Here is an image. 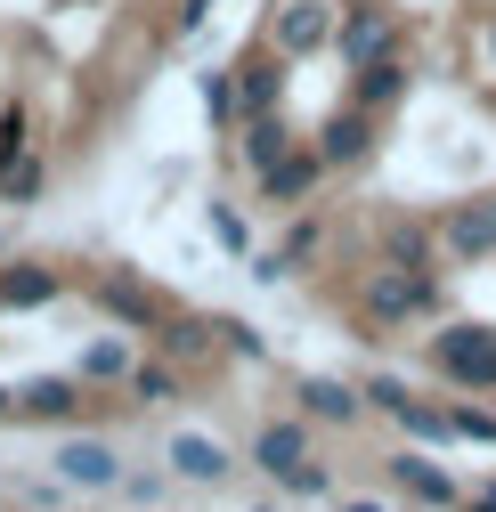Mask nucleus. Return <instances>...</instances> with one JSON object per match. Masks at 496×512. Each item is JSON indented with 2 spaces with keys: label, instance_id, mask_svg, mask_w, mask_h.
<instances>
[{
  "label": "nucleus",
  "instance_id": "1",
  "mask_svg": "<svg viewBox=\"0 0 496 512\" xmlns=\"http://www.w3.org/2000/svg\"><path fill=\"white\" fill-rule=\"evenodd\" d=\"M334 9H326V0H285V9H277V57H309V49H326L334 41Z\"/></svg>",
  "mask_w": 496,
  "mask_h": 512
},
{
  "label": "nucleus",
  "instance_id": "2",
  "mask_svg": "<svg viewBox=\"0 0 496 512\" xmlns=\"http://www.w3.org/2000/svg\"><path fill=\"white\" fill-rule=\"evenodd\" d=\"M57 480L66 488H122V456L106 439H66L57 447Z\"/></svg>",
  "mask_w": 496,
  "mask_h": 512
},
{
  "label": "nucleus",
  "instance_id": "3",
  "mask_svg": "<svg viewBox=\"0 0 496 512\" xmlns=\"http://www.w3.org/2000/svg\"><path fill=\"white\" fill-rule=\"evenodd\" d=\"M440 366L456 382H496V334L488 326H448L440 334Z\"/></svg>",
  "mask_w": 496,
  "mask_h": 512
},
{
  "label": "nucleus",
  "instance_id": "4",
  "mask_svg": "<svg viewBox=\"0 0 496 512\" xmlns=\"http://www.w3.org/2000/svg\"><path fill=\"white\" fill-rule=\"evenodd\" d=\"M163 464H171L179 480H204V488H220V480L236 472V464H228V447H220L212 431H179V439L163 447Z\"/></svg>",
  "mask_w": 496,
  "mask_h": 512
},
{
  "label": "nucleus",
  "instance_id": "5",
  "mask_svg": "<svg viewBox=\"0 0 496 512\" xmlns=\"http://www.w3.org/2000/svg\"><path fill=\"white\" fill-rule=\"evenodd\" d=\"M334 49H342V66H375V57H391V17L383 9H350L334 25Z\"/></svg>",
  "mask_w": 496,
  "mask_h": 512
},
{
  "label": "nucleus",
  "instance_id": "6",
  "mask_svg": "<svg viewBox=\"0 0 496 512\" xmlns=\"http://www.w3.org/2000/svg\"><path fill=\"white\" fill-rule=\"evenodd\" d=\"M253 464H261L269 480H293V472L309 464V431H301V423H269V431L253 439Z\"/></svg>",
  "mask_w": 496,
  "mask_h": 512
},
{
  "label": "nucleus",
  "instance_id": "7",
  "mask_svg": "<svg viewBox=\"0 0 496 512\" xmlns=\"http://www.w3.org/2000/svg\"><path fill=\"white\" fill-rule=\"evenodd\" d=\"M423 301H431V285L407 277V269H383L375 285H366V309H375V317H407V309H423Z\"/></svg>",
  "mask_w": 496,
  "mask_h": 512
},
{
  "label": "nucleus",
  "instance_id": "8",
  "mask_svg": "<svg viewBox=\"0 0 496 512\" xmlns=\"http://www.w3.org/2000/svg\"><path fill=\"white\" fill-rule=\"evenodd\" d=\"M318 171H326V155H285L277 171H261V187H269V204H301L318 187Z\"/></svg>",
  "mask_w": 496,
  "mask_h": 512
},
{
  "label": "nucleus",
  "instance_id": "9",
  "mask_svg": "<svg viewBox=\"0 0 496 512\" xmlns=\"http://www.w3.org/2000/svg\"><path fill=\"white\" fill-rule=\"evenodd\" d=\"M448 244L464 252V261H480V252H496V204H472L448 220Z\"/></svg>",
  "mask_w": 496,
  "mask_h": 512
},
{
  "label": "nucleus",
  "instance_id": "10",
  "mask_svg": "<svg viewBox=\"0 0 496 512\" xmlns=\"http://www.w3.org/2000/svg\"><path fill=\"white\" fill-rule=\"evenodd\" d=\"M301 407L318 415V423H358V415H366V399H358V391H342V382H309Z\"/></svg>",
  "mask_w": 496,
  "mask_h": 512
},
{
  "label": "nucleus",
  "instance_id": "11",
  "mask_svg": "<svg viewBox=\"0 0 496 512\" xmlns=\"http://www.w3.org/2000/svg\"><path fill=\"white\" fill-rule=\"evenodd\" d=\"M293 147H285V122L277 114H253V131H244V163H253V171H277Z\"/></svg>",
  "mask_w": 496,
  "mask_h": 512
},
{
  "label": "nucleus",
  "instance_id": "12",
  "mask_svg": "<svg viewBox=\"0 0 496 512\" xmlns=\"http://www.w3.org/2000/svg\"><path fill=\"white\" fill-rule=\"evenodd\" d=\"M391 472H399V480H407L423 504H456V488H448V472H440V464H423V456H399Z\"/></svg>",
  "mask_w": 496,
  "mask_h": 512
},
{
  "label": "nucleus",
  "instance_id": "13",
  "mask_svg": "<svg viewBox=\"0 0 496 512\" xmlns=\"http://www.w3.org/2000/svg\"><path fill=\"white\" fill-rule=\"evenodd\" d=\"M407 90V66H391V57H375V66H358V98L366 106H391Z\"/></svg>",
  "mask_w": 496,
  "mask_h": 512
},
{
  "label": "nucleus",
  "instance_id": "14",
  "mask_svg": "<svg viewBox=\"0 0 496 512\" xmlns=\"http://www.w3.org/2000/svg\"><path fill=\"white\" fill-rule=\"evenodd\" d=\"M318 155H326V163H350V155H366V114H334Z\"/></svg>",
  "mask_w": 496,
  "mask_h": 512
},
{
  "label": "nucleus",
  "instance_id": "15",
  "mask_svg": "<svg viewBox=\"0 0 496 512\" xmlns=\"http://www.w3.org/2000/svg\"><path fill=\"white\" fill-rule=\"evenodd\" d=\"M49 293H57L49 269H9V277H0V301H9V309H17V301H49Z\"/></svg>",
  "mask_w": 496,
  "mask_h": 512
},
{
  "label": "nucleus",
  "instance_id": "16",
  "mask_svg": "<svg viewBox=\"0 0 496 512\" xmlns=\"http://www.w3.org/2000/svg\"><path fill=\"white\" fill-rule=\"evenodd\" d=\"M114 374H131V350L122 342H90L82 350V382H114Z\"/></svg>",
  "mask_w": 496,
  "mask_h": 512
},
{
  "label": "nucleus",
  "instance_id": "17",
  "mask_svg": "<svg viewBox=\"0 0 496 512\" xmlns=\"http://www.w3.org/2000/svg\"><path fill=\"white\" fill-rule=\"evenodd\" d=\"M66 407H74V382H66V374H49V382L25 391V415H66Z\"/></svg>",
  "mask_w": 496,
  "mask_h": 512
},
{
  "label": "nucleus",
  "instance_id": "18",
  "mask_svg": "<svg viewBox=\"0 0 496 512\" xmlns=\"http://www.w3.org/2000/svg\"><path fill=\"white\" fill-rule=\"evenodd\" d=\"M0 196H9V204H33V196H41V163H33V155L9 163V171H0Z\"/></svg>",
  "mask_w": 496,
  "mask_h": 512
},
{
  "label": "nucleus",
  "instance_id": "19",
  "mask_svg": "<svg viewBox=\"0 0 496 512\" xmlns=\"http://www.w3.org/2000/svg\"><path fill=\"white\" fill-rule=\"evenodd\" d=\"M204 106H212V122H228V114L244 106V90H236L228 74H204Z\"/></svg>",
  "mask_w": 496,
  "mask_h": 512
},
{
  "label": "nucleus",
  "instance_id": "20",
  "mask_svg": "<svg viewBox=\"0 0 496 512\" xmlns=\"http://www.w3.org/2000/svg\"><path fill=\"white\" fill-rule=\"evenodd\" d=\"M269 74H277V66H253V74H244V114H269V98H277Z\"/></svg>",
  "mask_w": 496,
  "mask_h": 512
},
{
  "label": "nucleus",
  "instance_id": "21",
  "mask_svg": "<svg viewBox=\"0 0 496 512\" xmlns=\"http://www.w3.org/2000/svg\"><path fill=\"white\" fill-rule=\"evenodd\" d=\"M131 391L155 407V399H171V366H131Z\"/></svg>",
  "mask_w": 496,
  "mask_h": 512
},
{
  "label": "nucleus",
  "instance_id": "22",
  "mask_svg": "<svg viewBox=\"0 0 496 512\" xmlns=\"http://www.w3.org/2000/svg\"><path fill=\"white\" fill-rule=\"evenodd\" d=\"M25 163V114H0V171Z\"/></svg>",
  "mask_w": 496,
  "mask_h": 512
},
{
  "label": "nucleus",
  "instance_id": "23",
  "mask_svg": "<svg viewBox=\"0 0 496 512\" xmlns=\"http://www.w3.org/2000/svg\"><path fill=\"white\" fill-rule=\"evenodd\" d=\"M114 496H131V504H155V496H163V480H155V472H122V488H114Z\"/></svg>",
  "mask_w": 496,
  "mask_h": 512
},
{
  "label": "nucleus",
  "instance_id": "24",
  "mask_svg": "<svg viewBox=\"0 0 496 512\" xmlns=\"http://www.w3.org/2000/svg\"><path fill=\"white\" fill-rule=\"evenodd\" d=\"M456 439H496V415H472V407H456Z\"/></svg>",
  "mask_w": 496,
  "mask_h": 512
},
{
  "label": "nucleus",
  "instance_id": "25",
  "mask_svg": "<svg viewBox=\"0 0 496 512\" xmlns=\"http://www.w3.org/2000/svg\"><path fill=\"white\" fill-rule=\"evenodd\" d=\"M342 512H383V504L375 496H342Z\"/></svg>",
  "mask_w": 496,
  "mask_h": 512
},
{
  "label": "nucleus",
  "instance_id": "26",
  "mask_svg": "<svg viewBox=\"0 0 496 512\" xmlns=\"http://www.w3.org/2000/svg\"><path fill=\"white\" fill-rule=\"evenodd\" d=\"M472 512H496V488H480V496H472Z\"/></svg>",
  "mask_w": 496,
  "mask_h": 512
},
{
  "label": "nucleus",
  "instance_id": "27",
  "mask_svg": "<svg viewBox=\"0 0 496 512\" xmlns=\"http://www.w3.org/2000/svg\"><path fill=\"white\" fill-rule=\"evenodd\" d=\"M204 9H212V0H188V25H196V17H204Z\"/></svg>",
  "mask_w": 496,
  "mask_h": 512
},
{
  "label": "nucleus",
  "instance_id": "28",
  "mask_svg": "<svg viewBox=\"0 0 496 512\" xmlns=\"http://www.w3.org/2000/svg\"><path fill=\"white\" fill-rule=\"evenodd\" d=\"M488 57H496V25H488Z\"/></svg>",
  "mask_w": 496,
  "mask_h": 512
},
{
  "label": "nucleus",
  "instance_id": "29",
  "mask_svg": "<svg viewBox=\"0 0 496 512\" xmlns=\"http://www.w3.org/2000/svg\"><path fill=\"white\" fill-rule=\"evenodd\" d=\"M0 407H9V391H0Z\"/></svg>",
  "mask_w": 496,
  "mask_h": 512
}]
</instances>
